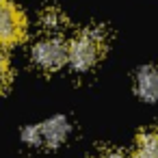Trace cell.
Segmentation results:
<instances>
[{"label":"cell","mask_w":158,"mask_h":158,"mask_svg":"<svg viewBox=\"0 0 158 158\" xmlns=\"http://www.w3.org/2000/svg\"><path fill=\"white\" fill-rule=\"evenodd\" d=\"M67 24V20H65V15L59 11V9H46L44 13H41V26L46 28V31H50V33H54V31H61L63 26Z\"/></svg>","instance_id":"cell-7"},{"label":"cell","mask_w":158,"mask_h":158,"mask_svg":"<svg viewBox=\"0 0 158 158\" xmlns=\"http://www.w3.org/2000/svg\"><path fill=\"white\" fill-rule=\"evenodd\" d=\"M95 158H128L123 152H119V149H104V152H100Z\"/></svg>","instance_id":"cell-9"},{"label":"cell","mask_w":158,"mask_h":158,"mask_svg":"<svg viewBox=\"0 0 158 158\" xmlns=\"http://www.w3.org/2000/svg\"><path fill=\"white\" fill-rule=\"evenodd\" d=\"M69 134V121L65 117H52L44 123L28 126L22 134L26 145L35 147H59Z\"/></svg>","instance_id":"cell-3"},{"label":"cell","mask_w":158,"mask_h":158,"mask_svg":"<svg viewBox=\"0 0 158 158\" xmlns=\"http://www.w3.org/2000/svg\"><path fill=\"white\" fill-rule=\"evenodd\" d=\"M31 61L41 72H56L69 63V46L61 37H44L33 46Z\"/></svg>","instance_id":"cell-2"},{"label":"cell","mask_w":158,"mask_h":158,"mask_svg":"<svg viewBox=\"0 0 158 158\" xmlns=\"http://www.w3.org/2000/svg\"><path fill=\"white\" fill-rule=\"evenodd\" d=\"M26 37V15L24 11L11 2L0 0V48H11Z\"/></svg>","instance_id":"cell-4"},{"label":"cell","mask_w":158,"mask_h":158,"mask_svg":"<svg viewBox=\"0 0 158 158\" xmlns=\"http://www.w3.org/2000/svg\"><path fill=\"white\" fill-rule=\"evenodd\" d=\"M106 33L102 26H91L80 31L69 41V65L76 72H89L104 56Z\"/></svg>","instance_id":"cell-1"},{"label":"cell","mask_w":158,"mask_h":158,"mask_svg":"<svg viewBox=\"0 0 158 158\" xmlns=\"http://www.w3.org/2000/svg\"><path fill=\"white\" fill-rule=\"evenodd\" d=\"M136 158H158V130H143L134 141Z\"/></svg>","instance_id":"cell-6"},{"label":"cell","mask_w":158,"mask_h":158,"mask_svg":"<svg viewBox=\"0 0 158 158\" xmlns=\"http://www.w3.org/2000/svg\"><path fill=\"white\" fill-rule=\"evenodd\" d=\"M134 91L145 102H158V65H143L134 74Z\"/></svg>","instance_id":"cell-5"},{"label":"cell","mask_w":158,"mask_h":158,"mask_svg":"<svg viewBox=\"0 0 158 158\" xmlns=\"http://www.w3.org/2000/svg\"><path fill=\"white\" fill-rule=\"evenodd\" d=\"M2 50H5V48H0V93H5V91L9 89L11 78H13V74H11V65H9V59H7V54H5Z\"/></svg>","instance_id":"cell-8"}]
</instances>
